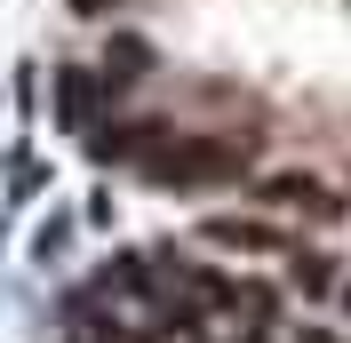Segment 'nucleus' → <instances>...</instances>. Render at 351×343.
I'll return each instance as SVG.
<instances>
[{
  "label": "nucleus",
  "instance_id": "7ed1b4c3",
  "mask_svg": "<svg viewBox=\"0 0 351 343\" xmlns=\"http://www.w3.org/2000/svg\"><path fill=\"white\" fill-rule=\"evenodd\" d=\"M208 239H223V248H280V232H263V224H240V215L208 224Z\"/></svg>",
  "mask_w": 351,
  "mask_h": 343
},
{
  "label": "nucleus",
  "instance_id": "423d86ee",
  "mask_svg": "<svg viewBox=\"0 0 351 343\" xmlns=\"http://www.w3.org/2000/svg\"><path fill=\"white\" fill-rule=\"evenodd\" d=\"M247 343H263V335H247Z\"/></svg>",
  "mask_w": 351,
  "mask_h": 343
},
{
  "label": "nucleus",
  "instance_id": "f257e3e1",
  "mask_svg": "<svg viewBox=\"0 0 351 343\" xmlns=\"http://www.w3.org/2000/svg\"><path fill=\"white\" fill-rule=\"evenodd\" d=\"M240 160H247V144H216V136H176V128H160L152 144H144L136 168L160 176V184H223V176H240Z\"/></svg>",
  "mask_w": 351,
  "mask_h": 343
},
{
  "label": "nucleus",
  "instance_id": "20e7f679",
  "mask_svg": "<svg viewBox=\"0 0 351 343\" xmlns=\"http://www.w3.org/2000/svg\"><path fill=\"white\" fill-rule=\"evenodd\" d=\"M295 343H343V335H328V327H304V335H295Z\"/></svg>",
  "mask_w": 351,
  "mask_h": 343
},
{
  "label": "nucleus",
  "instance_id": "f03ea898",
  "mask_svg": "<svg viewBox=\"0 0 351 343\" xmlns=\"http://www.w3.org/2000/svg\"><path fill=\"white\" fill-rule=\"evenodd\" d=\"M263 200H271V208H311V215H343V200H335L328 184H311V176H280V184H263Z\"/></svg>",
  "mask_w": 351,
  "mask_h": 343
},
{
  "label": "nucleus",
  "instance_id": "39448f33",
  "mask_svg": "<svg viewBox=\"0 0 351 343\" xmlns=\"http://www.w3.org/2000/svg\"><path fill=\"white\" fill-rule=\"evenodd\" d=\"M80 8H88V16H96V8H112V0H80Z\"/></svg>",
  "mask_w": 351,
  "mask_h": 343
}]
</instances>
